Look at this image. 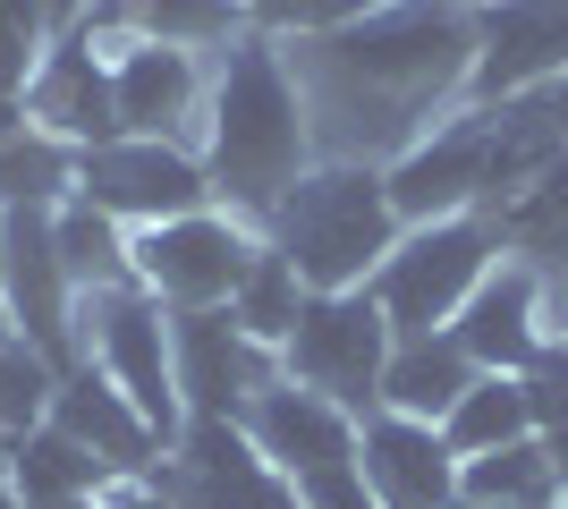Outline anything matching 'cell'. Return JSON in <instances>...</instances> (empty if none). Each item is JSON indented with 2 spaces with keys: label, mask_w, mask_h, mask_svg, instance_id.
<instances>
[{
  "label": "cell",
  "mask_w": 568,
  "mask_h": 509,
  "mask_svg": "<svg viewBox=\"0 0 568 509\" xmlns=\"http://www.w3.org/2000/svg\"><path fill=\"white\" fill-rule=\"evenodd\" d=\"M281 51L314 120V153L390 170L416 136H433L467 102L475 9L467 0H390L374 18L339 26V34L281 43Z\"/></svg>",
  "instance_id": "1"
},
{
  "label": "cell",
  "mask_w": 568,
  "mask_h": 509,
  "mask_svg": "<svg viewBox=\"0 0 568 509\" xmlns=\"http://www.w3.org/2000/svg\"><path fill=\"white\" fill-rule=\"evenodd\" d=\"M204 170H213V204H230L237 221H272L281 195L306 179L314 153V120L297 102L288 51L272 34H237L230 51H213V102H204Z\"/></svg>",
  "instance_id": "2"
},
{
  "label": "cell",
  "mask_w": 568,
  "mask_h": 509,
  "mask_svg": "<svg viewBox=\"0 0 568 509\" xmlns=\"http://www.w3.org/2000/svg\"><path fill=\"white\" fill-rule=\"evenodd\" d=\"M263 238L297 264L306 289H365L382 272V255L407 238V221L374 162H314L281 195V213L263 221Z\"/></svg>",
  "instance_id": "3"
},
{
  "label": "cell",
  "mask_w": 568,
  "mask_h": 509,
  "mask_svg": "<svg viewBox=\"0 0 568 509\" xmlns=\"http://www.w3.org/2000/svg\"><path fill=\"white\" fill-rule=\"evenodd\" d=\"M500 255H509V246H500V221L493 213L416 221V230L382 255V272L365 281V289H374V306L390 315V332H399V339H425V332H450L458 306L475 297V281H484Z\"/></svg>",
  "instance_id": "4"
},
{
  "label": "cell",
  "mask_w": 568,
  "mask_h": 509,
  "mask_svg": "<svg viewBox=\"0 0 568 509\" xmlns=\"http://www.w3.org/2000/svg\"><path fill=\"white\" fill-rule=\"evenodd\" d=\"M77 365H102L162 441L187 434V399H179V365H170V306L144 297L136 281L77 297Z\"/></svg>",
  "instance_id": "5"
},
{
  "label": "cell",
  "mask_w": 568,
  "mask_h": 509,
  "mask_svg": "<svg viewBox=\"0 0 568 509\" xmlns=\"http://www.w3.org/2000/svg\"><path fill=\"white\" fill-rule=\"evenodd\" d=\"M390 315L374 306V289H314L297 332L281 339V374L288 383L339 399L348 416L382 408V365H390Z\"/></svg>",
  "instance_id": "6"
},
{
  "label": "cell",
  "mask_w": 568,
  "mask_h": 509,
  "mask_svg": "<svg viewBox=\"0 0 568 509\" xmlns=\"http://www.w3.org/2000/svg\"><path fill=\"white\" fill-rule=\"evenodd\" d=\"M255 255H263V230H255V221H237L230 204H204V213H179V221L136 230V289L162 297L170 315L230 306L237 281L255 272Z\"/></svg>",
  "instance_id": "7"
},
{
  "label": "cell",
  "mask_w": 568,
  "mask_h": 509,
  "mask_svg": "<svg viewBox=\"0 0 568 509\" xmlns=\"http://www.w3.org/2000/svg\"><path fill=\"white\" fill-rule=\"evenodd\" d=\"M77 195L102 204L128 230H153V221L204 213L213 204V170L195 145H170V136H111L77 162Z\"/></svg>",
  "instance_id": "8"
},
{
  "label": "cell",
  "mask_w": 568,
  "mask_h": 509,
  "mask_svg": "<svg viewBox=\"0 0 568 509\" xmlns=\"http://www.w3.org/2000/svg\"><path fill=\"white\" fill-rule=\"evenodd\" d=\"M390 179V204L399 221H458V213H493V111L484 102H458L450 120L416 136L399 162L382 170Z\"/></svg>",
  "instance_id": "9"
},
{
  "label": "cell",
  "mask_w": 568,
  "mask_h": 509,
  "mask_svg": "<svg viewBox=\"0 0 568 509\" xmlns=\"http://www.w3.org/2000/svg\"><path fill=\"white\" fill-rule=\"evenodd\" d=\"M162 492L170 509H297V485L230 416H187V434L162 459Z\"/></svg>",
  "instance_id": "10"
},
{
  "label": "cell",
  "mask_w": 568,
  "mask_h": 509,
  "mask_svg": "<svg viewBox=\"0 0 568 509\" xmlns=\"http://www.w3.org/2000/svg\"><path fill=\"white\" fill-rule=\"evenodd\" d=\"M0 315H9L18 339H34L60 374L77 365V289L60 272L51 213H34V204L0 213Z\"/></svg>",
  "instance_id": "11"
},
{
  "label": "cell",
  "mask_w": 568,
  "mask_h": 509,
  "mask_svg": "<svg viewBox=\"0 0 568 509\" xmlns=\"http://www.w3.org/2000/svg\"><path fill=\"white\" fill-rule=\"evenodd\" d=\"M560 69H568V0H484V9H475L467 102L544 94Z\"/></svg>",
  "instance_id": "12"
},
{
  "label": "cell",
  "mask_w": 568,
  "mask_h": 509,
  "mask_svg": "<svg viewBox=\"0 0 568 509\" xmlns=\"http://www.w3.org/2000/svg\"><path fill=\"white\" fill-rule=\"evenodd\" d=\"M111 102H119V136L204 145L213 60H204V51H170V43H119L111 51Z\"/></svg>",
  "instance_id": "13"
},
{
  "label": "cell",
  "mask_w": 568,
  "mask_h": 509,
  "mask_svg": "<svg viewBox=\"0 0 568 509\" xmlns=\"http://www.w3.org/2000/svg\"><path fill=\"white\" fill-rule=\"evenodd\" d=\"M170 365H179V399H187V416H230V425L246 416V399L281 374V357H272L263 339L237 332L230 306L170 315Z\"/></svg>",
  "instance_id": "14"
},
{
  "label": "cell",
  "mask_w": 568,
  "mask_h": 509,
  "mask_svg": "<svg viewBox=\"0 0 568 509\" xmlns=\"http://www.w3.org/2000/svg\"><path fill=\"white\" fill-rule=\"evenodd\" d=\"M237 425H246V441L281 467L288 485H306V476H323V467H348L356 459V425H365V416H348L339 399H323V390L272 374V383L246 399Z\"/></svg>",
  "instance_id": "15"
},
{
  "label": "cell",
  "mask_w": 568,
  "mask_h": 509,
  "mask_svg": "<svg viewBox=\"0 0 568 509\" xmlns=\"http://www.w3.org/2000/svg\"><path fill=\"white\" fill-rule=\"evenodd\" d=\"M458 348H467L484 374H526V365L544 357V339H551V289H544V272L518 264V255H500L484 281H475V297L458 306Z\"/></svg>",
  "instance_id": "16"
},
{
  "label": "cell",
  "mask_w": 568,
  "mask_h": 509,
  "mask_svg": "<svg viewBox=\"0 0 568 509\" xmlns=\"http://www.w3.org/2000/svg\"><path fill=\"white\" fill-rule=\"evenodd\" d=\"M356 467L382 509H458V450L442 441V425L374 408L356 425Z\"/></svg>",
  "instance_id": "17"
},
{
  "label": "cell",
  "mask_w": 568,
  "mask_h": 509,
  "mask_svg": "<svg viewBox=\"0 0 568 509\" xmlns=\"http://www.w3.org/2000/svg\"><path fill=\"white\" fill-rule=\"evenodd\" d=\"M43 425H60L69 441H85L111 476H153V467L170 459V441L144 425V408L111 383V374H102V365H69V374H60Z\"/></svg>",
  "instance_id": "18"
},
{
  "label": "cell",
  "mask_w": 568,
  "mask_h": 509,
  "mask_svg": "<svg viewBox=\"0 0 568 509\" xmlns=\"http://www.w3.org/2000/svg\"><path fill=\"white\" fill-rule=\"evenodd\" d=\"M26 120L51 128L60 145L94 153L119 136V102H111V51H94L85 34H60L43 51V69L26 77Z\"/></svg>",
  "instance_id": "19"
},
{
  "label": "cell",
  "mask_w": 568,
  "mask_h": 509,
  "mask_svg": "<svg viewBox=\"0 0 568 509\" xmlns=\"http://www.w3.org/2000/svg\"><path fill=\"white\" fill-rule=\"evenodd\" d=\"M475 374H484V365L458 348V332L390 339V365H382V408H390V416H416V425H442Z\"/></svg>",
  "instance_id": "20"
},
{
  "label": "cell",
  "mask_w": 568,
  "mask_h": 509,
  "mask_svg": "<svg viewBox=\"0 0 568 509\" xmlns=\"http://www.w3.org/2000/svg\"><path fill=\"white\" fill-rule=\"evenodd\" d=\"M560 492H568V476L544 434L500 441L484 459H458V509H551Z\"/></svg>",
  "instance_id": "21"
},
{
  "label": "cell",
  "mask_w": 568,
  "mask_h": 509,
  "mask_svg": "<svg viewBox=\"0 0 568 509\" xmlns=\"http://www.w3.org/2000/svg\"><path fill=\"white\" fill-rule=\"evenodd\" d=\"M51 238H60V272H69L77 297L128 289V281H136V230H128V221H111L102 204H85V195L51 204Z\"/></svg>",
  "instance_id": "22"
},
{
  "label": "cell",
  "mask_w": 568,
  "mask_h": 509,
  "mask_svg": "<svg viewBox=\"0 0 568 509\" xmlns=\"http://www.w3.org/2000/svg\"><path fill=\"white\" fill-rule=\"evenodd\" d=\"M9 485H18L26 509H60V501H102L111 467L85 441H69L60 425H34L26 441H9Z\"/></svg>",
  "instance_id": "23"
},
{
  "label": "cell",
  "mask_w": 568,
  "mask_h": 509,
  "mask_svg": "<svg viewBox=\"0 0 568 509\" xmlns=\"http://www.w3.org/2000/svg\"><path fill=\"white\" fill-rule=\"evenodd\" d=\"M77 162H85L77 145H60L51 128L18 120L9 136H0V213H18V204H34V213L69 204L77 195Z\"/></svg>",
  "instance_id": "24"
},
{
  "label": "cell",
  "mask_w": 568,
  "mask_h": 509,
  "mask_svg": "<svg viewBox=\"0 0 568 509\" xmlns=\"http://www.w3.org/2000/svg\"><path fill=\"white\" fill-rule=\"evenodd\" d=\"M535 434V399H526V374H475L458 390V408L442 416V441H450L458 459H484L500 441H526Z\"/></svg>",
  "instance_id": "25"
},
{
  "label": "cell",
  "mask_w": 568,
  "mask_h": 509,
  "mask_svg": "<svg viewBox=\"0 0 568 509\" xmlns=\"http://www.w3.org/2000/svg\"><path fill=\"white\" fill-rule=\"evenodd\" d=\"M306 281H297V264H288L281 246L263 238V255H255V272L237 281V297H230V315H237V332L246 339H263L272 357H281V339L297 332V315H306Z\"/></svg>",
  "instance_id": "26"
},
{
  "label": "cell",
  "mask_w": 568,
  "mask_h": 509,
  "mask_svg": "<svg viewBox=\"0 0 568 509\" xmlns=\"http://www.w3.org/2000/svg\"><path fill=\"white\" fill-rule=\"evenodd\" d=\"M51 390H60V365L34 348V339L0 332V441H26L51 416Z\"/></svg>",
  "instance_id": "27"
},
{
  "label": "cell",
  "mask_w": 568,
  "mask_h": 509,
  "mask_svg": "<svg viewBox=\"0 0 568 509\" xmlns=\"http://www.w3.org/2000/svg\"><path fill=\"white\" fill-rule=\"evenodd\" d=\"M500 246L509 255H535V246H560L568 238V145L551 153L544 170H535V187L518 195V204H500Z\"/></svg>",
  "instance_id": "28"
},
{
  "label": "cell",
  "mask_w": 568,
  "mask_h": 509,
  "mask_svg": "<svg viewBox=\"0 0 568 509\" xmlns=\"http://www.w3.org/2000/svg\"><path fill=\"white\" fill-rule=\"evenodd\" d=\"M374 9H390V0H246V26L272 34V43H314V34L374 18Z\"/></svg>",
  "instance_id": "29"
},
{
  "label": "cell",
  "mask_w": 568,
  "mask_h": 509,
  "mask_svg": "<svg viewBox=\"0 0 568 509\" xmlns=\"http://www.w3.org/2000/svg\"><path fill=\"white\" fill-rule=\"evenodd\" d=\"M51 43H60L51 0H0V94H26V77L43 69Z\"/></svg>",
  "instance_id": "30"
},
{
  "label": "cell",
  "mask_w": 568,
  "mask_h": 509,
  "mask_svg": "<svg viewBox=\"0 0 568 509\" xmlns=\"http://www.w3.org/2000/svg\"><path fill=\"white\" fill-rule=\"evenodd\" d=\"M526 399H535V434L568 450V332H551L544 357L526 365Z\"/></svg>",
  "instance_id": "31"
},
{
  "label": "cell",
  "mask_w": 568,
  "mask_h": 509,
  "mask_svg": "<svg viewBox=\"0 0 568 509\" xmlns=\"http://www.w3.org/2000/svg\"><path fill=\"white\" fill-rule=\"evenodd\" d=\"M544 111H551V128H560V145H568V69L544 85Z\"/></svg>",
  "instance_id": "32"
},
{
  "label": "cell",
  "mask_w": 568,
  "mask_h": 509,
  "mask_svg": "<svg viewBox=\"0 0 568 509\" xmlns=\"http://www.w3.org/2000/svg\"><path fill=\"white\" fill-rule=\"evenodd\" d=\"M85 9H94V0H51V26H60V34H69V26L85 18Z\"/></svg>",
  "instance_id": "33"
},
{
  "label": "cell",
  "mask_w": 568,
  "mask_h": 509,
  "mask_svg": "<svg viewBox=\"0 0 568 509\" xmlns=\"http://www.w3.org/2000/svg\"><path fill=\"white\" fill-rule=\"evenodd\" d=\"M551 289V332H568V281H544Z\"/></svg>",
  "instance_id": "34"
},
{
  "label": "cell",
  "mask_w": 568,
  "mask_h": 509,
  "mask_svg": "<svg viewBox=\"0 0 568 509\" xmlns=\"http://www.w3.org/2000/svg\"><path fill=\"white\" fill-rule=\"evenodd\" d=\"M0 509H26V501H18V485H9V467H0Z\"/></svg>",
  "instance_id": "35"
},
{
  "label": "cell",
  "mask_w": 568,
  "mask_h": 509,
  "mask_svg": "<svg viewBox=\"0 0 568 509\" xmlns=\"http://www.w3.org/2000/svg\"><path fill=\"white\" fill-rule=\"evenodd\" d=\"M560 476H568V450H560Z\"/></svg>",
  "instance_id": "36"
},
{
  "label": "cell",
  "mask_w": 568,
  "mask_h": 509,
  "mask_svg": "<svg viewBox=\"0 0 568 509\" xmlns=\"http://www.w3.org/2000/svg\"><path fill=\"white\" fill-rule=\"evenodd\" d=\"M0 332H9V315H0Z\"/></svg>",
  "instance_id": "37"
},
{
  "label": "cell",
  "mask_w": 568,
  "mask_h": 509,
  "mask_svg": "<svg viewBox=\"0 0 568 509\" xmlns=\"http://www.w3.org/2000/svg\"><path fill=\"white\" fill-rule=\"evenodd\" d=\"M467 9H484V0H467Z\"/></svg>",
  "instance_id": "38"
},
{
  "label": "cell",
  "mask_w": 568,
  "mask_h": 509,
  "mask_svg": "<svg viewBox=\"0 0 568 509\" xmlns=\"http://www.w3.org/2000/svg\"><path fill=\"white\" fill-rule=\"evenodd\" d=\"M560 509H568V492H560Z\"/></svg>",
  "instance_id": "39"
},
{
  "label": "cell",
  "mask_w": 568,
  "mask_h": 509,
  "mask_svg": "<svg viewBox=\"0 0 568 509\" xmlns=\"http://www.w3.org/2000/svg\"><path fill=\"white\" fill-rule=\"evenodd\" d=\"M551 509H560V501H551Z\"/></svg>",
  "instance_id": "40"
}]
</instances>
